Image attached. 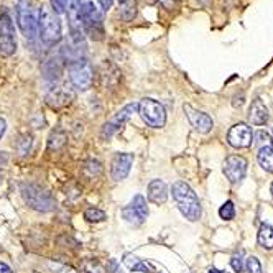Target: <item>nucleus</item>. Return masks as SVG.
Returning a JSON list of instances; mask_svg holds the SVG:
<instances>
[{"label": "nucleus", "instance_id": "nucleus-1", "mask_svg": "<svg viewBox=\"0 0 273 273\" xmlns=\"http://www.w3.org/2000/svg\"><path fill=\"white\" fill-rule=\"evenodd\" d=\"M171 194L183 216L191 222L198 221L203 211H201V203L192 188L185 181H176L171 188Z\"/></svg>", "mask_w": 273, "mask_h": 273}, {"label": "nucleus", "instance_id": "nucleus-2", "mask_svg": "<svg viewBox=\"0 0 273 273\" xmlns=\"http://www.w3.org/2000/svg\"><path fill=\"white\" fill-rule=\"evenodd\" d=\"M38 35L46 46H53L61 40L60 17L46 3H43L38 10Z\"/></svg>", "mask_w": 273, "mask_h": 273}, {"label": "nucleus", "instance_id": "nucleus-3", "mask_svg": "<svg viewBox=\"0 0 273 273\" xmlns=\"http://www.w3.org/2000/svg\"><path fill=\"white\" fill-rule=\"evenodd\" d=\"M21 196H23L25 203L38 212H50L55 208V199L50 192L37 185H31V183L21 185Z\"/></svg>", "mask_w": 273, "mask_h": 273}, {"label": "nucleus", "instance_id": "nucleus-4", "mask_svg": "<svg viewBox=\"0 0 273 273\" xmlns=\"http://www.w3.org/2000/svg\"><path fill=\"white\" fill-rule=\"evenodd\" d=\"M69 79L73 86L79 91H87L94 83V68L86 60V56H79L69 61Z\"/></svg>", "mask_w": 273, "mask_h": 273}, {"label": "nucleus", "instance_id": "nucleus-5", "mask_svg": "<svg viewBox=\"0 0 273 273\" xmlns=\"http://www.w3.org/2000/svg\"><path fill=\"white\" fill-rule=\"evenodd\" d=\"M138 114H140L142 120L151 128H162L165 122H167V112L165 107L160 104L158 101L145 97L138 102Z\"/></svg>", "mask_w": 273, "mask_h": 273}, {"label": "nucleus", "instance_id": "nucleus-6", "mask_svg": "<svg viewBox=\"0 0 273 273\" xmlns=\"http://www.w3.org/2000/svg\"><path fill=\"white\" fill-rule=\"evenodd\" d=\"M17 21L28 40H33L38 35V17L33 10L31 0H19L17 2Z\"/></svg>", "mask_w": 273, "mask_h": 273}, {"label": "nucleus", "instance_id": "nucleus-7", "mask_svg": "<svg viewBox=\"0 0 273 273\" xmlns=\"http://www.w3.org/2000/svg\"><path fill=\"white\" fill-rule=\"evenodd\" d=\"M81 23H83V30L87 35H91L94 40L102 38V35H104L102 17L92 2H86L81 5Z\"/></svg>", "mask_w": 273, "mask_h": 273}, {"label": "nucleus", "instance_id": "nucleus-8", "mask_svg": "<svg viewBox=\"0 0 273 273\" xmlns=\"http://www.w3.org/2000/svg\"><path fill=\"white\" fill-rule=\"evenodd\" d=\"M17 50L15 26L10 13L3 10L0 13V53L3 56H12Z\"/></svg>", "mask_w": 273, "mask_h": 273}, {"label": "nucleus", "instance_id": "nucleus-9", "mask_svg": "<svg viewBox=\"0 0 273 273\" xmlns=\"http://www.w3.org/2000/svg\"><path fill=\"white\" fill-rule=\"evenodd\" d=\"M137 109H138V102H130V104H127L125 107H122V109H120L117 114L114 115V117H112L110 120H107V122L102 125L101 138L109 140V138L114 137V133L119 132L120 128H122L124 125L132 119V115L135 114Z\"/></svg>", "mask_w": 273, "mask_h": 273}, {"label": "nucleus", "instance_id": "nucleus-10", "mask_svg": "<svg viewBox=\"0 0 273 273\" xmlns=\"http://www.w3.org/2000/svg\"><path fill=\"white\" fill-rule=\"evenodd\" d=\"M224 174L231 183H240L247 174V160L244 156L232 155L224 162Z\"/></svg>", "mask_w": 273, "mask_h": 273}, {"label": "nucleus", "instance_id": "nucleus-11", "mask_svg": "<svg viewBox=\"0 0 273 273\" xmlns=\"http://www.w3.org/2000/svg\"><path fill=\"white\" fill-rule=\"evenodd\" d=\"M227 142L234 148H249L253 142V132L247 124H235L227 133Z\"/></svg>", "mask_w": 273, "mask_h": 273}, {"label": "nucleus", "instance_id": "nucleus-12", "mask_svg": "<svg viewBox=\"0 0 273 273\" xmlns=\"http://www.w3.org/2000/svg\"><path fill=\"white\" fill-rule=\"evenodd\" d=\"M133 165V153H117L110 163V176L114 181H122L128 176Z\"/></svg>", "mask_w": 273, "mask_h": 273}, {"label": "nucleus", "instance_id": "nucleus-13", "mask_svg": "<svg viewBox=\"0 0 273 273\" xmlns=\"http://www.w3.org/2000/svg\"><path fill=\"white\" fill-rule=\"evenodd\" d=\"M183 110H185L188 120H189V124L192 125V127H194L196 132H199V133H209V132L212 130L214 122H212V119L209 117L208 114L192 109L189 104L183 105Z\"/></svg>", "mask_w": 273, "mask_h": 273}, {"label": "nucleus", "instance_id": "nucleus-14", "mask_svg": "<svg viewBox=\"0 0 273 273\" xmlns=\"http://www.w3.org/2000/svg\"><path fill=\"white\" fill-rule=\"evenodd\" d=\"M73 101H74V91L66 86L55 87L46 96V104L50 105L53 110L64 109V107H68Z\"/></svg>", "mask_w": 273, "mask_h": 273}, {"label": "nucleus", "instance_id": "nucleus-15", "mask_svg": "<svg viewBox=\"0 0 273 273\" xmlns=\"http://www.w3.org/2000/svg\"><path fill=\"white\" fill-rule=\"evenodd\" d=\"M148 201L153 204H165L168 199V186L163 180H153L148 185Z\"/></svg>", "mask_w": 273, "mask_h": 273}, {"label": "nucleus", "instance_id": "nucleus-16", "mask_svg": "<svg viewBox=\"0 0 273 273\" xmlns=\"http://www.w3.org/2000/svg\"><path fill=\"white\" fill-rule=\"evenodd\" d=\"M249 119L253 125H265L270 119V114H268V109L260 97H257L252 105L249 109Z\"/></svg>", "mask_w": 273, "mask_h": 273}, {"label": "nucleus", "instance_id": "nucleus-17", "mask_svg": "<svg viewBox=\"0 0 273 273\" xmlns=\"http://www.w3.org/2000/svg\"><path fill=\"white\" fill-rule=\"evenodd\" d=\"M119 79H120L119 69L115 68L114 64L107 63V61L102 63V66H101V84H102V86H104L105 89L107 87H114V86H117Z\"/></svg>", "mask_w": 273, "mask_h": 273}, {"label": "nucleus", "instance_id": "nucleus-18", "mask_svg": "<svg viewBox=\"0 0 273 273\" xmlns=\"http://www.w3.org/2000/svg\"><path fill=\"white\" fill-rule=\"evenodd\" d=\"M124 263L127 265V268H130L133 272H142V273H153L155 267L151 262L142 260V258L135 257V255H125Z\"/></svg>", "mask_w": 273, "mask_h": 273}, {"label": "nucleus", "instance_id": "nucleus-19", "mask_svg": "<svg viewBox=\"0 0 273 273\" xmlns=\"http://www.w3.org/2000/svg\"><path fill=\"white\" fill-rule=\"evenodd\" d=\"M258 165L268 173H273V148L270 145H262L257 153Z\"/></svg>", "mask_w": 273, "mask_h": 273}, {"label": "nucleus", "instance_id": "nucleus-20", "mask_svg": "<svg viewBox=\"0 0 273 273\" xmlns=\"http://www.w3.org/2000/svg\"><path fill=\"white\" fill-rule=\"evenodd\" d=\"M66 142H68V133L61 130V128H56V130L51 132L50 138H48V150L50 151L61 150L66 145Z\"/></svg>", "mask_w": 273, "mask_h": 273}, {"label": "nucleus", "instance_id": "nucleus-21", "mask_svg": "<svg viewBox=\"0 0 273 273\" xmlns=\"http://www.w3.org/2000/svg\"><path fill=\"white\" fill-rule=\"evenodd\" d=\"M61 60L63 58H51L44 63L43 66V73L46 79H58L61 74Z\"/></svg>", "mask_w": 273, "mask_h": 273}, {"label": "nucleus", "instance_id": "nucleus-22", "mask_svg": "<svg viewBox=\"0 0 273 273\" xmlns=\"http://www.w3.org/2000/svg\"><path fill=\"white\" fill-rule=\"evenodd\" d=\"M258 245L263 249H273V227L268 224H262L258 229Z\"/></svg>", "mask_w": 273, "mask_h": 273}, {"label": "nucleus", "instance_id": "nucleus-23", "mask_svg": "<svg viewBox=\"0 0 273 273\" xmlns=\"http://www.w3.org/2000/svg\"><path fill=\"white\" fill-rule=\"evenodd\" d=\"M119 3H120V17L125 21H130L137 15L135 0H119Z\"/></svg>", "mask_w": 273, "mask_h": 273}, {"label": "nucleus", "instance_id": "nucleus-24", "mask_svg": "<svg viewBox=\"0 0 273 273\" xmlns=\"http://www.w3.org/2000/svg\"><path fill=\"white\" fill-rule=\"evenodd\" d=\"M130 206L133 208V211H135L138 216H140L142 221H145V219L148 217V206H147V201H145V198H143V196L137 194L135 198L132 199Z\"/></svg>", "mask_w": 273, "mask_h": 273}, {"label": "nucleus", "instance_id": "nucleus-25", "mask_svg": "<svg viewBox=\"0 0 273 273\" xmlns=\"http://www.w3.org/2000/svg\"><path fill=\"white\" fill-rule=\"evenodd\" d=\"M81 267L86 273H107V268L102 265L97 258H89V260H84L81 263Z\"/></svg>", "mask_w": 273, "mask_h": 273}, {"label": "nucleus", "instance_id": "nucleus-26", "mask_svg": "<svg viewBox=\"0 0 273 273\" xmlns=\"http://www.w3.org/2000/svg\"><path fill=\"white\" fill-rule=\"evenodd\" d=\"M122 217L125 219V222L130 224V226H140V224H143L140 216H138V214L133 211V208L130 204L125 206V208L122 209Z\"/></svg>", "mask_w": 273, "mask_h": 273}, {"label": "nucleus", "instance_id": "nucleus-27", "mask_svg": "<svg viewBox=\"0 0 273 273\" xmlns=\"http://www.w3.org/2000/svg\"><path fill=\"white\" fill-rule=\"evenodd\" d=\"M83 171L89 178H97L102 173V165L99 162H96V160H89V162H86V165H84Z\"/></svg>", "mask_w": 273, "mask_h": 273}, {"label": "nucleus", "instance_id": "nucleus-28", "mask_svg": "<svg viewBox=\"0 0 273 273\" xmlns=\"http://www.w3.org/2000/svg\"><path fill=\"white\" fill-rule=\"evenodd\" d=\"M105 217H107L105 212L97 208H89L86 209V212H84V219H86L87 222H102V221H105Z\"/></svg>", "mask_w": 273, "mask_h": 273}, {"label": "nucleus", "instance_id": "nucleus-29", "mask_svg": "<svg viewBox=\"0 0 273 273\" xmlns=\"http://www.w3.org/2000/svg\"><path fill=\"white\" fill-rule=\"evenodd\" d=\"M219 216H221V219H224V221H232V219L235 217V206L232 201H226L221 209H219Z\"/></svg>", "mask_w": 273, "mask_h": 273}, {"label": "nucleus", "instance_id": "nucleus-30", "mask_svg": "<svg viewBox=\"0 0 273 273\" xmlns=\"http://www.w3.org/2000/svg\"><path fill=\"white\" fill-rule=\"evenodd\" d=\"M31 143H33V140H31V135L20 137V140L17 142V150H19V153L20 155H28L30 150H31Z\"/></svg>", "mask_w": 273, "mask_h": 273}, {"label": "nucleus", "instance_id": "nucleus-31", "mask_svg": "<svg viewBox=\"0 0 273 273\" xmlns=\"http://www.w3.org/2000/svg\"><path fill=\"white\" fill-rule=\"evenodd\" d=\"M231 267L234 268V272L237 273H240V272H244V250H239V252H235L234 255H232V258H231Z\"/></svg>", "mask_w": 273, "mask_h": 273}, {"label": "nucleus", "instance_id": "nucleus-32", "mask_svg": "<svg viewBox=\"0 0 273 273\" xmlns=\"http://www.w3.org/2000/svg\"><path fill=\"white\" fill-rule=\"evenodd\" d=\"M245 268H247L249 273H263L262 263L258 262L257 257H249L247 258V263H245Z\"/></svg>", "mask_w": 273, "mask_h": 273}, {"label": "nucleus", "instance_id": "nucleus-33", "mask_svg": "<svg viewBox=\"0 0 273 273\" xmlns=\"http://www.w3.org/2000/svg\"><path fill=\"white\" fill-rule=\"evenodd\" d=\"M50 7L60 15V13H64L66 8H68V0H50Z\"/></svg>", "mask_w": 273, "mask_h": 273}, {"label": "nucleus", "instance_id": "nucleus-34", "mask_svg": "<svg viewBox=\"0 0 273 273\" xmlns=\"http://www.w3.org/2000/svg\"><path fill=\"white\" fill-rule=\"evenodd\" d=\"M97 2H99V5H101L102 10L109 12L110 8H112V3H114V0H97Z\"/></svg>", "mask_w": 273, "mask_h": 273}, {"label": "nucleus", "instance_id": "nucleus-35", "mask_svg": "<svg viewBox=\"0 0 273 273\" xmlns=\"http://www.w3.org/2000/svg\"><path fill=\"white\" fill-rule=\"evenodd\" d=\"M5 132H7V122H5V119L0 117V140H2V137L5 135Z\"/></svg>", "mask_w": 273, "mask_h": 273}, {"label": "nucleus", "instance_id": "nucleus-36", "mask_svg": "<svg viewBox=\"0 0 273 273\" xmlns=\"http://www.w3.org/2000/svg\"><path fill=\"white\" fill-rule=\"evenodd\" d=\"M0 273H13L12 267L5 262H0Z\"/></svg>", "mask_w": 273, "mask_h": 273}, {"label": "nucleus", "instance_id": "nucleus-37", "mask_svg": "<svg viewBox=\"0 0 273 273\" xmlns=\"http://www.w3.org/2000/svg\"><path fill=\"white\" fill-rule=\"evenodd\" d=\"M58 273H79V272L76 270V268H73V267H63Z\"/></svg>", "mask_w": 273, "mask_h": 273}, {"label": "nucleus", "instance_id": "nucleus-38", "mask_svg": "<svg viewBox=\"0 0 273 273\" xmlns=\"http://www.w3.org/2000/svg\"><path fill=\"white\" fill-rule=\"evenodd\" d=\"M7 162V156L5 155H2V153H0V167H2V165L3 163H5Z\"/></svg>", "mask_w": 273, "mask_h": 273}, {"label": "nucleus", "instance_id": "nucleus-39", "mask_svg": "<svg viewBox=\"0 0 273 273\" xmlns=\"http://www.w3.org/2000/svg\"><path fill=\"white\" fill-rule=\"evenodd\" d=\"M208 273H224L222 270H217V268H209Z\"/></svg>", "mask_w": 273, "mask_h": 273}, {"label": "nucleus", "instance_id": "nucleus-40", "mask_svg": "<svg viewBox=\"0 0 273 273\" xmlns=\"http://www.w3.org/2000/svg\"><path fill=\"white\" fill-rule=\"evenodd\" d=\"M270 192H272V198H273V183H272V186H270Z\"/></svg>", "mask_w": 273, "mask_h": 273}, {"label": "nucleus", "instance_id": "nucleus-41", "mask_svg": "<svg viewBox=\"0 0 273 273\" xmlns=\"http://www.w3.org/2000/svg\"><path fill=\"white\" fill-rule=\"evenodd\" d=\"M147 2H150V3H153V2H156V0H147Z\"/></svg>", "mask_w": 273, "mask_h": 273}, {"label": "nucleus", "instance_id": "nucleus-42", "mask_svg": "<svg viewBox=\"0 0 273 273\" xmlns=\"http://www.w3.org/2000/svg\"><path fill=\"white\" fill-rule=\"evenodd\" d=\"M272 145H273V133H272ZM272 148H273V147H272Z\"/></svg>", "mask_w": 273, "mask_h": 273}]
</instances>
